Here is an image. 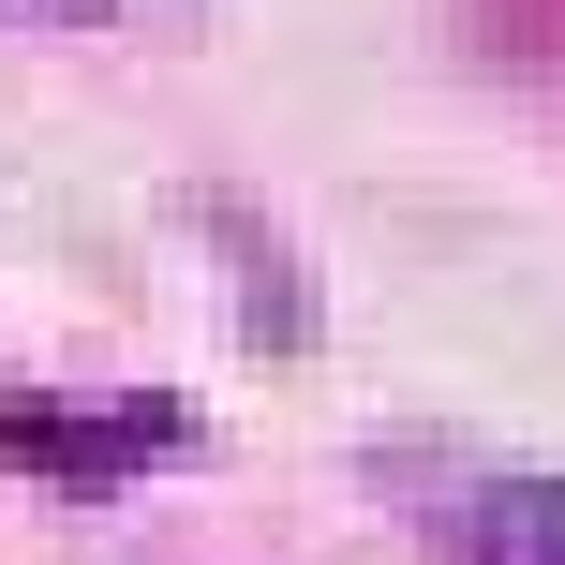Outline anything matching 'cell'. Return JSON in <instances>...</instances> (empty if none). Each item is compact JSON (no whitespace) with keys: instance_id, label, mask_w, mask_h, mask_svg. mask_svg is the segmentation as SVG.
<instances>
[{"instance_id":"6da1fadb","label":"cell","mask_w":565,"mask_h":565,"mask_svg":"<svg viewBox=\"0 0 565 565\" xmlns=\"http://www.w3.org/2000/svg\"><path fill=\"white\" fill-rule=\"evenodd\" d=\"M0 447H15L45 491H135L149 461L179 447V402H105V417H75V402H15Z\"/></svg>"},{"instance_id":"7a4b0ae2","label":"cell","mask_w":565,"mask_h":565,"mask_svg":"<svg viewBox=\"0 0 565 565\" xmlns=\"http://www.w3.org/2000/svg\"><path fill=\"white\" fill-rule=\"evenodd\" d=\"M477 565H565V477H491L477 521H461Z\"/></svg>"},{"instance_id":"3957f363","label":"cell","mask_w":565,"mask_h":565,"mask_svg":"<svg viewBox=\"0 0 565 565\" xmlns=\"http://www.w3.org/2000/svg\"><path fill=\"white\" fill-rule=\"evenodd\" d=\"M30 15H105V0H30Z\"/></svg>"}]
</instances>
